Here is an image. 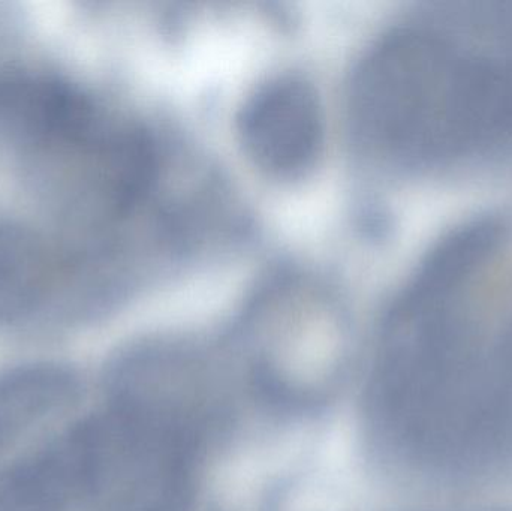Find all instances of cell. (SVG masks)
<instances>
[{"label":"cell","instance_id":"5b68a950","mask_svg":"<svg viewBox=\"0 0 512 511\" xmlns=\"http://www.w3.org/2000/svg\"><path fill=\"white\" fill-rule=\"evenodd\" d=\"M71 372L32 365L0 374V464L36 428L62 413L74 399Z\"/></svg>","mask_w":512,"mask_h":511},{"label":"cell","instance_id":"7a4b0ae2","mask_svg":"<svg viewBox=\"0 0 512 511\" xmlns=\"http://www.w3.org/2000/svg\"><path fill=\"white\" fill-rule=\"evenodd\" d=\"M194 452L146 399L113 395L0 477V511H185Z\"/></svg>","mask_w":512,"mask_h":511},{"label":"cell","instance_id":"3957f363","mask_svg":"<svg viewBox=\"0 0 512 511\" xmlns=\"http://www.w3.org/2000/svg\"><path fill=\"white\" fill-rule=\"evenodd\" d=\"M240 135L259 170L274 179H300L321 153L324 122L318 96L301 78H273L246 102Z\"/></svg>","mask_w":512,"mask_h":511},{"label":"cell","instance_id":"277c9868","mask_svg":"<svg viewBox=\"0 0 512 511\" xmlns=\"http://www.w3.org/2000/svg\"><path fill=\"white\" fill-rule=\"evenodd\" d=\"M66 266L44 237L0 222V327L65 315Z\"/></svg>","mask_w":512,"mask_h":511},{"label":"cell","instance_id":"6da1fadb","mask_svg":"<svg viewBox=\"0 0 512 511\" xmlns=\"http://www.w3.org/2000/svg\"><path fill=\"white\" fill-rule=\"evenodd\" d=\"M351 119L366 153L394 167L512 147V59L426 23L397 27L355 72Z\"/></svg>","mask_w":512,"mask_h":511}]
</instances>
